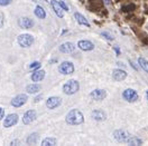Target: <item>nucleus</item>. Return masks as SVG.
<instances>
[{"mask_svg": "<svg viewBox=\"0 0 148 146\" xmlns=\"http://www.w3.org/2000/svg\"><path fill=\"white\" fill-rule=\"evenodd\" d=\"M90 97L93 101H102L107 97V91L103 89H95L90 94Z\"/></svg>", "mask_w": 148, "mask_h": 146, "instance_id": "1a4fd4ad", "label": "nucleus"}, {"mask_svg": "<svg viewBox=\"0 0 148 146\" xmlns=\"http://www.w3.org/2000/svg\"><path fill=\"white\" fill-rule=\"evenodd\" d=\"M74 49H75V46L72 43H65L63 45H61L60 47V50L64 54H70V53H73Z\"/></svg>", "mask_w": 148, "mask_h": 146, "instance_id": "dca6fc26", "label": "nucleus"}, {"mask_svg": "<svg viewBox=\"0 0 148 146\" xmlns=\"http://www.w3.org/2000/svg\"><path fill=\"white\" fill-rule=\"evenodd\" d=\"M135 8V6L134 5H130V6H128V7H126V8H123L122 10H132Z\"/></svg>", "mask_w": 148, "mask_h": 146, "instance_id": "c756f323", "label": "nucleus"}, {"mask_svg": "<svg viewBox=\"0 0 148 146\" xmlns=\"http://www.w3.org/2000/svg\"><path fill=\"white\" fill-rule=\"evenodd\" d=\"M122 97L129 103H134L138 99V94L135 89H131V88H128L122 93Z\"/></svg>", "mask_w": 148, "mask_h": 146, "instance_id": "20e7f679", "label": "nucleus"}, {"mask_svg": "<svg viewBox=\"0 0 148 146\" xmlns=\"http://www.w3.org/2000/svg\"><path fill=\"white\" fill-rule=\"evenodd\" d=\"M138 64L140 65V67H141L146 73H148V60L147 59L140 57V58L138 59Z\"/></svg>", "mask_w": 148, "mask_h": 146, "instance_id": "b1692460", "label": "nucleus"}, {"mask_svg": "<svg viewBox=\"0 0 148 146\" xmlns=\"http://www.w3.org/2000/svg\"><path fill=\"white\" fill-rule=\"evenodd\" d=\"M3 115H5V110L0 107V119L3 118Z\"/></svg>", "mask_w": 148, "mask_h": 146, "instance_id": "7c9ffc66", "label": "nucleus"}, {"mask_svg": "<svg viewBox=\"0 0 148 146\" xmlns=\"http://www.w3.org/2000/svg\"><path fill=\"white\" fill-rule=\"evenodd\" d=\"M42 145H44V146L56 145V139L55 138H52V137H47V138H45V139H43Z\"/></svg>", "mask_w": 148, "mask_h": 146, "instance_id": "393cba45", "label": "nucleus"}, {"mask_svg": "<svg viewBox=\"0 0 148 146\" xmlns=\"http://www.w3.org/2000/svg\"><path fill=\"white\" fill-rule=\"evenodd\" d=\"M35 15L40 19H44L45 17H46V12H45V10H44L43 7H40V6H37L36 8H35Z\"/></svg>", "mask_w": 148, "mask_h": 146, "instance_id": "4be33fe9", "label": "nucleus"}, {"mask_svg": "<svg viewBox=\"0 0 148 146\" xmlns=\"http://www.w3.org/2000/svg\"><path fill=\"white\" fill-rule=\"evenodd\" d=\"M37 141H38V134L34 133V134H30L27 138V144L28 145H32V144H36Z\"/></svg>", "mask_w": 148, "mask_h": 146, "instance_id": "5701e85b", "label": "nucleus"}, {"mask_svg": "<svg viewBox=\"0 0 148 146\" xmlns=\"http://www.w3.org/2000/svg\"><path fill=\"white\" fill-rule=\"evenodd\" d=\"M102 37H104V38H107L108 40H113V36L111 35V34H109L108 31H103V32H101Z\"/></svg>", "mask_w": 148, "mask_h": 146, "instance_id": "a878e982", "label": "nucleus"}, {"mask_svg": "<svg viewBox=\"0 0 148 146\" xmlns=\"http://www.w3.org/2000/svg\"><path fill=\"white\" fill-rule=\"evenodd\" d=\"M58 72L63 75H69V74H72L74 72V66L72 63L70 62H64L58 66Z\"/></svg>", "mask_w": 148, "mask_h": 146, "instance_id": "423d86ee", "label": "nucleus"}, {"mask_svg": "<svg viewBox=\"0 0 148 146\" xmlns=\"http://www.w3.org/2000/svg\"><path fill=\"white\" fill-rule=\"evenodd\" d=\"M34 43V37L29 34H24L18 37V44L21 47H29Z\"/></svg>", "mask_w": 148, "mask_h": 146, "instance_id": "7ed1b4c3", "label": "nucleus"}, {"mask_svg": "<svg viewBox=\"0 0 148 146\" xmlns=\"http://www.w3.org/2000/svg\"><path fill=\"white\" fill-rule=\"evenodd\" d=\"M113 136H114V138H116L118 142H120V143H127L128 138H129L131 135H130L128 132L123 130V129H118V130H116V132L113 133Z\"/></svg>", "mask_w": 148, "mask_h": 146, "instance_id": "39448f33", "label": "nucleus"}, {"mask_svg": "<svg viewBox=\"0 0 148 146\" xmlns=\"http://www.w3.org/2000/svg\"><path fill=\"white\" fill-rule=\"evenodd\" d=\"M17 123H18V115L17 114H10L3 120V126L5 127H11Z\"/></svg>", "mask_w": 148, "mask_h": 146, "instance_id": "0eeeda50", "label": "nucleus"}, {"mask_svg": "<svg viewBox=\"0 0 148 146\" xmlns=\"http://www.w3.org/2000/svg\"><path fill=\"white\" fill-rule=\"evenodd\" d=\"M29 67H30V69H37V68L40 67V63H39V62H34Z\"/></svg>", "mask_w": 148, "mask_h": 146, "instance_id": "bb28decb", "label": "nucleus"}, {"mask_svg": "<svg viewBox=\"0 0 148 146\" xmlns=\"http://www.w3.org/2000/svg\"><path fill=\"white\" fill-rule=\"evenodd\" d=\"M18 24L19 26L24 29H29V28L34 27V21L30 18H20Z\"/></svg>", "mask_w": 148, "mask_h": 146, "instance_id": "2eb2a0df", "label": "nucleus"}, {"mask_svg": "<svg viewBox=\"0 0 148 146\" xmlns=\"http://www.w3.org/2000/svg\"><path fill=\"white\" fill-rule=\"evenodd\" d=\"M107 117L106 113L101 110H93L92 112V118L98 120V122H101V120H104Z\"/></svg>", "mask_w": 148, "mask_h": 146, "instance_id": "f3484780", "label": "nucleus"}, {"mask_svg": "<svg viewBox=\"0 0 148 146\" xmlns=\"http://www.w3.org/2000/svg\"><path fill=\"white\" fill-rule=\"evenodd\" d=\"M127 144L128 145H141L143 141L137 136H130L127 141Z\"/></svg>", "mask_w": 148, "mask_h": 146, "instance_id": "412c9836", "label": "nucleus"}, {"mask_svg": "<svg viewBox=\"0 0 148 146\" xmlns=\"http://www.w3.org/2000/svg\"><path fill=\"white\" fill-rule=\"evenodd\" d=\"M112 77H113L114 80L121 82V80L126 79L127 73H126L125 70H121V69H116V70H113V73H112Z\"/></svg>", "mask_w": 148, "mask_h": 146, "instance_id": "ddd939ff", "label": "nucleus"}, {"mask_svg": "<svg viewBox=\"0 0 148 146\" xmlns=\"http://www.w3.org/2000/svg\"><path fill=\"white\" fill-rule=\"evenodd\" d=\"M114 49H116V53H117V55L119 56V54H120V50H119V48H118V47H116Z\"/></svg>", "mask_w": 148, "mask_h": 146, "instance_id": "2f4dec72", "label": "nucleus"}, {"mask_svg": "<svg viewBox=\"0 0 148 146\" xmlns=\"http://www.w3.org/2000/svg\"><path fill=\"white\" fill-rule=\"evenodd\" d=\"M74 17L75 19L77 20V22L80 24V25H84V26H86V27H90V24H89V21L86 20V18L82 16L81 14H79V12H75L74 14Z\"/></svg>", "mask_w": 148, "mask_h": 146, "instance_id": "6ab92c4d", "label": "nucleus"}, {"mask_svg": "<svg viewBox=\"0 0 148 146\" xmlns=\"http://www.w3.org/2000/svg\"><path fill=\"white\" fill-rule=\"evenodd\" d=\"M51 2H52V8H53L54 11H55L56 15H57L60 18H63V17H64V11H63V9H62L60 2L56 1V0H52Z\"/></svg>", "mask_w": 148, "mask_h": 146, "instance_id": "f8f14e48", "label": "nucleus"}, {"mask_svg": "<svg viewBox=\"0 0 148 146\" xmlns=\"http://www.w3.org/2000/svg\"><path fill=\"white\" fill-rule=\"evenodd\" d=\"M79 89H80V84H79L77 80H75V79L69 80L67 82H65L64 86H63V91H64L66 95H73Z\"/></svg>", "mask_w": 148, "mask_h": 146, "instance_id": "f03ea898", "label": "nucleus"}, {"mask_svg": "<svg viewBox=\"0 0 148 146\" xmlns=\"http://www.w3.org/2000/svg\"><path fill=\"white\" fill-rule=\"evenodd\" d=\"M45 78V72L44 70H37V72H34V74L32 75V80L33 82H40Z\"/></svg>", "mask_w": 148, "mask_h": 146, "instance_id": "a211bd4d", "label": "nucleus"}, {"mask_svg": "<svg viewBox=\"0 0 148 146\" xmlns=\"http://www.w3.org/2000/svg\"><path fill=\"white\" fill-rule=\"evenodd\" d=\"M40 85H38V84H32V85H28L27 88H26V91H27L28 94H36L38 91H40Z\"/></svg>", "mask_w": 148, "mask_h": 146, "instance_id": "aec40b11", "label": "nucleus"}, {"mask_svg": "<svg viewBox=\"0 0 148 146\" xmlns=\"http://www.w3.org/2000/svg\"><path fill=\"white\" fill-rule=\"evenodd\" d=\"M1 26H2V19L0 18V28H1Z\"/></svg>", "mask_w": 148, "mask_h": 146, "instance_id": "f704fd0d", "label": "nucleus"}, {"mask_svg": "<svg viewBox=\"0 0 148 146\" xmlns=\"http://www.w3.org/2000/svg\"><path fill=\"white\" fill-rule=\"evenodd\" d=\"M77 46H79L80 49H82V50H84V51L92 50L93 48H94V45H93L90 40H80L79 44H77Z\"/></svg>", "mask_w": 148, "mask_h": 146, "instance_id": "4468645a", "label": "nucleus"}, {"mask_svg": "<svg viewBox=\"0 0 148 146\" xmlns=\"http://www.w3.org/2000/svg\"><path fill=\"white\" fill-rule=\"evenodd\" d=\"M45 1H46V0H45Z\"/></svg>", "mask_w": 148, "mask_h": 146, "instance_id": "4c0bfd02", "label": "nucleus"}, {"mask_svg": "<svg viewBox=\"0 0 148 146\" xmlns=\"http://www.w3.org/2000/svg\"><path fill=\"white\" fill-rule=\"evenodd\" d=\"M83 114L79 110H72L66 115V123L70 125H80L83 123Z\"/></svg>", "mask_w": 148, "mask_h": 146, "instance_id": "f257e3e1", "label": "nucleus"}, {"mask_svg": "<svg viewBox=\"0 0 148 146\" xmlns=\"http://www.w3.org/2000/svg\"><path fill=\"white\" fill-rule=\"evenodd\" d=\"M61 101H62V99L60 97H49L46 101V106L49 110H54L61 105Z\"/></svg>", "mask_w": 148, "mask_h": 146, "instance_id": "9d476101", "label": "nucleus"}, {"mask_svg": "<svg viewBox=\"0 0 148 146\" xmlns=\"http://www.w3.org/2000/svg\"><path fill=\"white\" fill-rule=\"evenodd\" d=\"M118 66H120V67H125V65L122 64V63H118Z\"/></svg>", "mask_w": 148, "mask_h": 146, "instance_id": "72a5a7b5", "label": "nucleus"}, {"mask_svg": "<svg viewBox=\"0 0 148 146\" xmlns=\"http://www.w3.org/2000/svg\"><path fill=\"white\" fill-rule=\"evenodd\" d=\"M36 118V113H35V110H28L26 112L25 114H24V118H23V122H24V124H30V123H33L34 120Z\"/></svg>", "mask_w": 148, "mask_h": 146, "instance_id": "9b49d317", "label": "nucleus"}, {"mask_svg": "<svg viewBox=\"0 0 148 146\" xmlns=\"http://www.w3.org/2000/svg\"><path fill=\"white\" fill-rule=\"evenodd\" d=\"M32 1H34V2H37V0H32Z\"/></svg>", "mask_w": 148, "mask_h": 146, "instance_id": "e433bc0d", "label": "nucleus"}, {"mask_svg": "<svg viewBox=\"0 0 148 146\" xmlns=\"http://www.w3.org/2000/svg\"><path fill=\"white\" fill-rule=\"evenodd\" d=\"M58 2H60V5H61V7H62V8H63V9L65 10V11H67V10H69V7H67V6L65 5V2H64V1H58Z\"/></svg>", "mask_w": 148, "mask_h": 146, "instance_id": "c85d7f7f", "label": "nucleus"}, {"mask_svg": "<svg viewBox=\"0 0 148 146\" xmlns=\"http://www.w3.org/2000/svg\"><path fill=\"white\" fill-rule=\"evenodd\" d=\"M15 144H19V141H14V142H11V145H15Z\"/></svg>", "mask_w": 148, "mask_h": 146, "instance_id": "473e14b6", "label": "nucleus"}, {"mask_svg": "<svg viewBox=\"0 0 148 146\" xmlns=\"http://www.w3.org/2000/svg\"><path fill=\"white\" fill-rule=\"evenodd\" d=\"M146 95H147V99H148V91H146Z\"/></svg>", "mask_w": 148, "mask_h": 146, "instance_id": "c9c22d12", "label": "nucleus"}, {"mask_svg": "<svg viewBox=\"0 0 148 146\" xmlns=\"http://www.w3.org/2000/svg\"><path fill=\"white\" fill-rule=\"evenodd\" d=\"M12 2V0H0V6H8Z\"/></svg>", "mask_w": 148, "mask_h": 146, "instance_id": "cd10ccee", "label": "nucleus"}, {"mask_svg": "<svg viewBox=\"0 0 148 146\" xmlns=\"http://www.w3.org/2000/svg\"><path fill=\"white\" fill-rule=\"evenodd\" d=\"M26 101H27V96L24 95V94H20L18 96H16L15 98H12L11 105H12L14 107H20V106H23Z\"/></svg>", "mask_w": 148, "mask_h": 146, "instance_id": "6e6552de", "label": "nucleus"}]
</instances>
